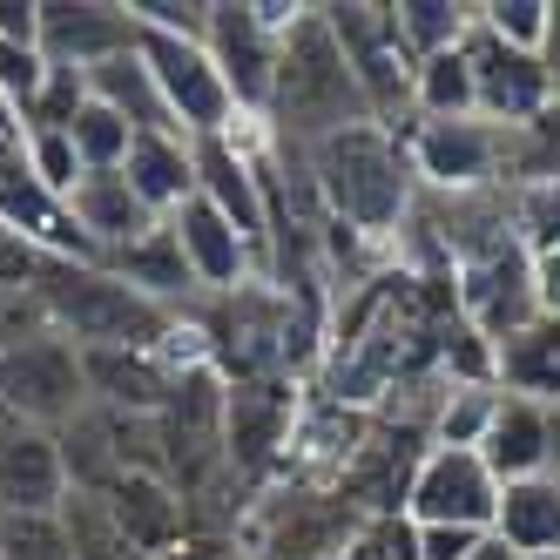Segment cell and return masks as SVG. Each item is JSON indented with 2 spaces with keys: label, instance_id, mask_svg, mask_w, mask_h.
I'll return each mask as SVG.
<instances>
[{
  "label": "cell",
  "instance_id": "cell-30",
  "mask_svg": "<svg viewBox=\"0 0 560 560\" xmlns=\"http://www.w3.org/2000/svg\"><path fill=\"white\" fill-rule=\"evenodd\" d=\"M493 412H500V385H446V392H439V412H432V446L479 453Z\"/></svg>",
  "mask_w": 560,
  "mask_h": 560
},
{
  "label": "cell",
  "instance_id": "cell-33",
  "mask_svg": "<svg viewBox=\"0 0 560 560\" xmlns=\"http://www.w3.org/2000/svg\"><path fill=\"white\" fill-rule=\"evenodd\" d=\"M472 21L487 27V34H500L506 48H520V55H540V42H547V21H553V0H479V8H472Z\"/></svg>",
  "mask_w": 560,
  "mask_h": 560
},
{
  "label": "cell",
  "instance_id": "cell-40",
  "mask_svg": "<svg viewBox=\"0 0 560 560\" xmlns=\"http://www.w3.org/2000/svg\"><path fill=\"white\" fill-rule=\"evenodd\" d=\"M48 264H55V257H42L27 236H14L8 223H0V291H34Z\"/></svg>",
  "mask_w": 560,
  "mask_h": 560
},
{
  "label": "cell",
  "instance_id": "cell-41",
  "mask_svg": "<svg viewBox=\"0 0 560 560\" xmlns=\"http://www.w3.org/2000/svg\"><path fill=\"white\" fill-rule=\"evenodd\" d=\"M487 547L479 527H412V560H472Z\"/></svg>",
  "mask_w": 560,
  "mask_h": 560
},
{
  "label": "cell",
  "instance_id": "cell-7",
  "mask_svg": "<svg viewBox=\"0 0 560 560\" xmlns=\"http://www.w3.org/2000/svg\"><path fill=\"white\" fill-rule=\"evenodd\" d=\"M136 55H142V68H149L155 95H163L176 136L203 142V136H230V129H236L230 82L217 74V61H210L203 42H183V34H149V27H136Z\"/></svg>",
  "mask_w": 560,
  "mask_h": 560
},
{
  "label": "cell",
  "instance_id": "cell-9",
  "mask_svg": "<svg viewBox=\"0 0 560 560\" xmlns=\"http://www.w3.org/2000/svg\"><path fill=\"white\" fill-rule=\"evenodd\" d=\"M196 149V196L236 223V236L264 257L270 250V203H264V122H236L230 136H203Z\"/></svg>",
  "mask_w": 560,
  "mask_h": 560
},
{
  "label": "cell",
  "instance_id": "cell-14",
  "mask_svg": "<svg viewBox=\"0 0 560 560\" xmlns=\"http://www.w3.org/2000/svg\"><path fill=\"white\" fill-rule=\"evenodd\" d=\"M170 236H176V250H183V264H189V277H196L203 298H230V291H244V284L264 277V257L236 236L230 217H217L203 203V196H189V203L170 217Z\"/></svg>",
  "mask_w": 560,
  "mask_h": 560
},
{
  "label": "cell",
  "instance_id": "cell-26",
  "mask_svg": "<svg viewBox=\"0 0 560 560\" xmlns=\"http://www.w3.org/2000/svg\"><path fill=\"white\" fill-rule=\"evenodd\" d=\"M55 439H61V459H68V487H82V493H108V487H115V472H122V446H115V412L82 406Z\"/></svg>",
  "mask_w": 560,
  "mask_h": 560
},
{
  "label": "cell",
  "instance_id": "cell-37",
  "mask_svg": "<svg viewBox=\"0 0 560 560\" xmlns=\"http://www.w3.org/2000/svg\"><path fill=\"white\" fill-rule=\"evenodd\" d=\"M129 21L149 34H183V42H203L210 34V0H129Z\"/></svg>",
  "mask_w": 560,
  "mask_h": 560
},
{
  "label": "cell",
  "instance_id": "cell-46",
  "mask_svg": "<svg viewBox=\"0 0 560 560\" xmlns=\"http://www.w3.org/2000/svg\"><path fill=\"white\" fill-rule=\"evenodd\" d=\"M21 432H27V419L8 406V398H0V446H8V439H21Z\"/></svg>",
  "mask_w": 560,
  "mask_h": 560
},
{
  "label": "cell",
  "instance_id": "cell-49",
  "mask_svg": "<svg viewBox=\"0 0 560 560\" xmlns=\"http://www.w3.org/2000/svg\"><path fill=\"white\" fill-rule=\"evenodd\" d=\"M0 527H8V513H0Z\"/></svg>",
  "mask_w": 560,
  "mask_h": 560
},
{
  "label": "cell",
  "instance_id": "cell-5",
  "mask_svg": "<svg viewBox=\"0 0 560 560\" xmlns=\"http://www.w3.org/2000/svg\"><path fill=\"white\" fill-rule=\"evenodd\" d=\"M325 21H331L338 48H345V68L358 74V89H365V102H372V122H385L392 136H406L419 61L406 55V42H398L392 8H378V0H338V8H325Z\"/></svg>",
  "mask_w": 560,
  "mask_h": 560
},
{
  "label": "cell",
  "instance_id": "cell-23",
  "mask_svg": "<svg viewBox=\"0 0 560 560\" xmlns=\"http://www.w3.org/2000/svg\"><path fill=\"white\" fill-rule=\"evenodd\" d=\"M102 270H115L129 291H142L149 304H163V311H189L196 298V277H189V264H183V250H176V236H170V223H155L142 244H129V250H115Z\"/></svg>",
  "mask_w": 560,
  "mask_h": 560
},
{
  "label": "cell",
  "instance_id": "cell-1",
  "mask_svg": "<svg viewBox=\"0 0 560 560\" xmlns=\"http://www.w3.org/2000/svg\"><path fill=\"white\" fill-rule=\"evenodd\" d=\"M298 163L317 189L325 217L365 244L392 250L398 223L412 217L419 203V183H412V163H406V136H392L385 122H358V129H338L317 149H298Z\"/></svg>",
  "mask_w": 560,
  "mask_h": 560
},
{
  "label": "cell",
  "instance_id": "cell-19",
  "mask_svg": "<svg viewBox=\"0 0 560 560\" xmlns=\"http://www.w3.org/2000/svg\"><path fill=\"white\" fill-rule=\"evenodd\" d=\"M82 378H89V406L122 419H155L176 372L155 351H82Z\"/></svg>",
  "mask_w": 560,
  "mask_h": 560
},
{
  "label": "cell",
  "instance_id": "cell-45",
  "mask_svg": "<svg viewBox=\"0 0 560 560\" xmlns=\"http://www.w3.org/2000/svg\"><path fill=\"white\" fill-rule=\"evenodd\" d=\"M540 61L553 74V95H560V0H553V21H547V42H540Z\"/></svg>",
  "mask_w": 560,
  "mask_h": 560
},
{
  "label": "cell",
  "instance_id": "cell-2",
  "mask_svg": "<svg viewBox=\"0 0 560 560\" xmlns=\"http://www.w3.org/2000/svg\"><path fill=\"white\" fill-rule=\"evenodd\" d=\"M372 122V102L358 89V74L345 68V48L325 21V8H311L284 42H277V82L264 108V136L277 149H317L338 129Z\"/></svg>",
  "mask_w": 560,
  "mask_h": 560
},
{
  "label": "cell",
  "instance_id": "cell-4",
  "mask_svg": "<svg viewBox=\"0 0 560 560\" xmlns=\"http://www.w3.org/2000/svg\"><path fill=\"white\" fill-rule=\"evenodd\" d=\"M513 129L466 122H406V163L419 196H479V189H513Z\"/></svg>",
  "mask_w": 560,
  "mask_h": 560
},
{
  "label": "cell",
  "instance_id": "cell-22",
  "mask_svg": "<svg viewBox=\"0 0 560 560\" xmlns=\"http://www.w3.org/2000/svg\"><path fill=\"white\" fill-rule=\"evenodd\" d=\"M493 540L513 547L520 560H560V472H534L500 487Z\"/></svg>",
  "mask_w": 560,
  "mask_h": 560
},
{
  "label": "cell",
  "instance_id": "cell-12",
  "mask_svg": "<svg viewBox=\"0 0 560 560\" xmlns=\"http://www.w3.org/2000/svg\"><path fill=\"white\" fill-rule=\"evenodd\" d=\"M500 513V479L487 472V459L466 446H425L412 487H406V520L412 527H479L493 534Z\"/></svg>",
  "mask_w": 560,
  "mask_h": 560
},
{
  "label": "cell",
  "instance_id": "cell-10",
  "mask_svg": "<svg viewBox=\"0 0 560 560\" xmlns=\"http://www.w3.org/2000/svg\"><path fill=\"white\" fill-rule=\"evenodd\" d=\"M459 55H466V68H472V95H479V122H493V129H534L540 115L560 102L553 95V74H547V61L540 55H520V48H506L500 34H487V27H466V42H459Z\"/></svg>",
  "mask_w": 560,
  "mask_h": 560
},
{
  "label": "cell",
  "instance_id": "cell-17",
  "mask_svg": "<svg viewBox=\"0 0 560 560\" xmlns=\"http://www.w3.org/2000/svg\"><path fill=\"white\" fill-rule=\"evenodd\" d=\"M108 513H115V527L129 534V547L142 560H163L170 547L189 540V500L170 487L163 472H115V487L102 493Z\"/></svg>",
  "mask_w": 560,
  "mask_h": 560
},
{
  "label": "cell",
  "instance_id": "cell-29",
  "mask_svg": "<svg viewBox=\"0 0 560 560\" xmlns=\"http://www.w3.org/2000/svg\"><path fill=\"white\" fill-rule=\"evenodd\" d=\"M55 520H61V534H68V560H142V553L129 547V534L115 527V513H108L102 493H82V487H74Z\"/></svg>",
  "mask_w": 560,
  "mask_h": 560
},
{
  "label": "cell",
  "instance_id": "cell-27",
  "mask_svg": "<svg viewBox=\"0 0 560 560\" xmlns=\"http://www.w3.org/2000/svg\"><path fill=\"white\" fill-rule=\"evenodd\" d=\"M392 27L412 61H432V55H453L466 42L472 8L466 0H392Z\"/></svg>",
  "mask_w": 560,
  "mask_h": 560
},
{
  "label": "cell",
  "instance_id": "cell-43",
  "mask_svg": "<svg viewBox=\"0 0 560 560\" xmlns=\"http://www.w3.org/2000/svg\"><path fill=\"white\" fill-rule=\"evenodd\" d=\"M163 560H257V553H244L236 540H217V534H189V540L170 547Z\"/></svg>",
  "mask_w": 560,
  "mask_h": 560
},
{
  "label": "cell",
  "instance_id": "cell-47",
  "mask_svg": "<svg viewBox=\"0 0 560 560\" xmlns=\"http://www.w3.org/2000/svg\"><path fill=\"white\" fill-rule=\"evenodd\" d=\"M472 560H520V553H513V547H500V540H493V534H487V547H479V553H472Z\"/></svg>",
  "mask_w": 560,
  "mask_h": 560
},
{
  "label": "cell",
  "instance_id": "cell-16",
  "mask_svg": "<svg viewBox=\"0 0 560 560\" xmlns=\"http://www.w3.org/2000/svg\"><path fill=\"white\" fill-rule=\"evenodd\" d=\"M68 459H61V439L27 425L21 439L0 446V513L8 520H55L68 500Z\"/></svg>",
  "mask_w": 560,
  "mask_h": 560
},
{
  "label": "cell",
  "instance_id": "cell-11",
  "mask_svg": "<svg viewBox=\"0 0 560 560\" xmlns=\"http://www.w3.org/2000/svg\"><path fill=\"white\" fill-rule=\"evenodd\" d=\"M453 291H459V317H472V325L487 331L493 345L540 317V298H534V250L520 244V236H500V244L459 257Z\"/></svg>",
  "mask_w": 560,
  "mask_h": 560
},
{
  "label": "cell",
  "instance_id": "cell-39",
  "mask_svg": "<svg viewBox=\"0 0 560 560\" xmlns=\"http://www.w3.org/2000/svg\"><path fill=\"white\" fill-rule=\"evenodd\" d=\"M0 560H68L61 520H8L0 527Z\"/></svg>",
  "mask_w": 560,
  "mask_h": 560
},
{
  "label": "cell",
  "instance_id": "cell-3",
  "mask_svg": "<svg viewBox=\"0 0 560 560\" xmlns=\"http://www.w3.org/2000/svg\"><path fill=\"white\" fill-rule=\"evenodd\" d=\"M34 298H42L48 325L74 351H163V338L183 317V311L149 304L142 291H129L122 277L102 270V264H48Z\"/></svg>",
  "mask_w": 560,
  "mask_h": 560
},
{
  "label": "cell",
  "instance_id": "cell-48",
  "mask_svg": "<svg viewBox=\"0 0 560 560\" xmlns=\"http://www.w3.org/2000/svg\"><path fill=\"white\" fill-rule=\"evenodd\" d=\"M547 425H553V472H560V406H547Z\"/></svg>",
  "mask_w": 560,
  "mask_h": 560
},
{
  "label": "cell",
  "instance_id": "cell-24",
  "mask_svg": "<svg viewBox=\"0 0 560 560\" xmlns=\"http://www.w3.org/2000/svg\"><path fill=\"white\" fill-rule=\"evenodd\" d=\"M500 392L534 398V406H560V317H534L513 338H500Z\"/></svg>",
  "mask_w": 560,
  "mask_h": 560
},
{
  "label": "cell",
  "instance_id": "cell-18",
  "mask_svg": "<svg viewBox=\"0 0 560 560\" xmlns=\"http://www.w3.org/2000/svg\"><path fill=\"white\" fill-rule=\"evenodd\" d=\"M68 217H74V230L95 244V257L108 264L115 250H129V244H142V236L155 230V217L142 210V196L129 189V176L122 170H89L82 183L68 189Z\"/></svg>",
  "mask_w": 560,
  "mask_h": 560
},
{
  "label": "cell",
  "instance_id": "cell-20",
  "mask_svg": "<svg viewBox=\"0 0 560 560\" xmlns=\"http://www.w3.org/2000/svg\"><path fill=\"white\" fill-rule=\"evenodd\" d=\"M122 176H129V189L142 196V210H149L155 223H170L189 196H196V149H189V136H176V129H142V136L129 142Z\"/></svg>",
  "mask_w": 560,
  "mask_h": 560
},
{
  "label": "cell",
  "instance_id": "cell-31",
  "mask_svg": "<svg viewBox=\"0 0 560 560\" xmlns=\"http://www.w3.org/2000/svg\"><path fill=\"white\" fill-rule=\"evenodd\" d=\"M68 142H74V155H82V176H89V170H122V163H129L136 129H129L115 108H102V102L89 95V102H82V115L68 122Z\"/></svg>",
  "mask_w": 560,
  "mask_h": 560
},
{
  "label": "cell",
  "instance_id": "cell-6",
  "mask_svg": "<svg viewBox=\"0 0 560 560\" xmlns=\"http://www.w3.org/2000/svg\"><path fill=\"white\" fill-rule=\"evenodd\" d=\"M298 412L304 398L291 392V378H244L230 385L223 406V459L250 493H270L291 466V439H298Z\"/></svg>",
  "mask_w": 560,
  "mask_h": 560
},
{
  "label": "cell",
  "instance_id": "cell-34",
  "mask_svg": "<svg viewBox=\"0 0 560 560\" xmlns=\"http://www.w3.org/2000/svg\"><path fill=\"white\" fill-rule=\"evenodd\" d=\"M21 163H27V176L42 183L48 196H61V203H68V189L82 183V155H74L68 129H27L21 136Z\"/></svg>",
  "mask_w": 560,
  "mask_h": 560
},
{
  "label": "cell",
  "instance_id": "cell-21",
  "mask_svg": "<svg viewBox=\"0 0 560 560\" xmlns=\"http://www.w3.org/2000/svg\"><path fill=\"white\" fill-rule=\"evenodd\" d=\"M479 459H487V472L500 479V487H513V479H534V472H553V425H547V406L500 392V412H493L487 439H479Z\"/></svg>",
  "mask_w": 560,
  "mask_h": 560
},
{
  "label": "cell",
  "instance_id": "cell-42",
  "mask_svg": "<svg viewBox=\"0 0 560 560\" xmlns=\"http://www.w3.org/2000/svg\"><path fill=\"white\" fill-rule=\"evenodd\" d=\"M0 48H42V0H0Z\"/></svg>",
  "mask_w": 560,
  "mask_h": 560
},
{
  "label": "cell",
  "instance_id": "cell-13",
  "mask_svg": "<svg viewBox=\"0 0 560 560\" xmlns=\"http://www.w3.org/2000/svg\"><path fill=\"white\" fill-rule=\"evenodd\" d=\"M203 48H210L217 74L230 82L236 122H264L270 82H277V34L257 21L250 0H210V34H203Z\"/></svg>",
  "mask_w": 560,
  "mask_h": 560
},
{
  "label": "cell",
  "instance_id": "cell-25",
  "mask_svg": "<svg viewBox=\"0 0 560 560\" xmlns=\"http://www.w3.org/2000/svg\"><path fill=\"white\" fill-rule=\"evenodd\" d=\"M82 82H89V95H95L102 108H115V115H122V122H129L136 136H142V129H176L136 48H129V55H108L102 68H89V74H82Z\"/></svg>",
  "mask_w": 560,
  "mask_h": 560
},
{
  "label": "cell",
  "instance_id": "cell-36",
  "mask_svg": "<svg viewBox=\"0 0 560 560\" xmlns=\"http://www.w3.org/2000/svg\"><path fill=\"white\" fill-rule=\"evenodd\" d=\"M48 55L42 48H0V95H8V108H14V122L42 102V89H48Z\"/></svg>",
  "mask_w": 560,
  "mask_h": 560
},
{
  "label": "cell",
  "instance_id": "cell-28",
  "mask_svg": "<svg viewBox=\"0 0 560 560\" xmlns=\"http://www.w3.org/2000/svg\"><path fill=\"white\" fill-rule=\"evenodd\" d=\"M466 115H479L466 55L453 48V55L419 61V74H412V122H466Z\"/></svg>",
  "mask_w": 560,
  "mask_h": 560
},
{
  "label": "cell",
  "instance_id": "cell-8",
  "mask_svg": "<svg viewBox=\"0 0 560 560\" xmlns=\"http://www.w3.org/2000/svg\"><path fill=\"white\" fill-rule=\"evenodd\" d=\"M0 398L42 432H61L74 412L89 406V378H82V351L61 331H34L21 345H0Z\"/></svg>",
  "mask_w": 560,
  "mask_h": 560
},
{
  "label": "cell",
  "instance_id": "cell-35",
  "mask_svg": "<svg viewBox=\"0 0 560 560\" xmlns=\"http://www.w3.org/2000/svg\"><path fill=\"white\" fill-rule=\"evenodd\" d=\"M48 68H55V61H48ZM82 102H89V82H82L74 68H55L48 89H42V102L21 115V136H27V129H68L74 115H82Z\"/></svg>",
  "mask_w": 560,
  "mask_h": 560
},
{
  "label": "cell",
  "instance_id": "cell-15",
  "mask_svg": "<svg viewBox=\"0 0 560 560\" xmlns=\"http://www.w3.org/2000/svg\"><path fill=\"white\" fill-rule=\"evenodd\" d=\"M129 48H136L129 8H115V0H42V55L55 68L89 74L108 55H129Z\"/></svg>",
  "mask_w": 560,
  "mask_h": 560
},
{
  "label": "cell",
  "instance_id": "cell-38",
  "mask_svg": "<svg viewBox=\"0 0 560 560\" xmlns=\"http://www.w3.org/2000/svg\"><path fill=\"white\" fill-rule=\"evenodd\" d=\"M331 560H412V520L406 513L365 520V527L345 540V553H331Z\"/></svg>",
  "mask_w": 560,
  "mask_h": 560
},
{
  "label": "cell",
  "instance_id": "cell-44",
  "mask_svg": "<svg viewBox=\"0 0 560 560\" xmlns=\"http://www.w3.org/2000/svg\"><path fill=\"white\" fill-rule=\"evenodd\" d=\"M534 298L547 317H560V250H540L534 257Z\"/></svg>",
  "mask_w": 560,
  "mask_h": 560
},
{
  "label": "cell",
  "instance_id": "cell-32",
  "mask_svg": "<svg viewBox=\"0 0 560 560\" xmlns=\"http://www.w3.org/2000/svg\"><path fill=\"white\" fill-rule=\"evenodd\" d=\"M513 236L540 250H560V176H534V183H513Z\"/></svg>",
  "mask_w": 560,
  "mask_h": 560
}]
</instances>
